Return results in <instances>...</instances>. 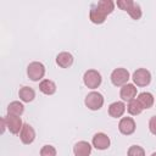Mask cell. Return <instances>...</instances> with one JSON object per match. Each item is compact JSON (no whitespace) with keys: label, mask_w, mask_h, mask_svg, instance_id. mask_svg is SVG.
Masks as SVG:
<instances>
[{"label":"cell","mask_w":156,"mask_h":156,"mask_svg":"<svg viewBox=\"0 0 156 156\" xmlns=\"http://www.w3.org/2000/svg\"><path fill=\"white\" fill-rule=\"evenodd\" d=\"M136 93H138L136 87H135L134 84L127 83V84H124V85L121 88V90H119V96H121V99H122L123 101L129 102V101L136 99Z\"/></svg>","instance_id":"cell-8"},{"label":"cell","mask_w":156,"mask_h":156,"mask_svg":"<svg viewBox=\"0 0 156 156\" xmlns=\"http://www.w3.org/2000/svg\"><path fill=\"white\" fill-rule=\"evenodd\" d=\"M126 105L123 101H115L108 106V115L112 118H119L126 112Z\"/></svg>","instance_id":"cell-12"},{"label":"cell","mask_w":156,"mask_h":156,"mask_svg":"<svg viewBox=\"0 0 156 156\" xmlns=\"http://www.w3.org/2000/svg\"><path fill=\"white\" fill-rule=\"evenodd\" d=\"M133 4H134L133 0H117V2H116V5H117L121 10L127 11V12H128V10L132 7Z\"/></svg>","instance_id":"cell-24"},{"label":"cell","mask_w":156,"mask_h":156,"mask_svg":"<svg viewBox=\"0 0 156 156\" xmlns=\"http://www.w3.org/2000/svg\"><path fill=\"white\" fill-rule=\"evenodd\" d=\"M27 76L33 82H39L45 76V66L41 62L33 61L27 67Z\"/></svg>","instance_id":"cell-2"},{"label":"cell","mask_w":156,"mask_h":156,"mask_svg":"<svg viewBox=\"0 0 156 156\" xmlns=\"http://www.w3.org/2000/svg\"><path fill=\"white\" fill-rule=\"evenodd\" d=\"M151 156H156V152H154V154H152V155H151Z\"/></svg>","instance_id":"cell-27"},{"label":"cell","mask_w":156,"mask_h":156,"mask_svg":"<svg viewBox=\"0 0 156 156\" xmlns=\"http://www.w3.org/2000/svg\"><path fill=\"white\" fill-rule=\"evenodd\" d=\"M20 139L26 145H29L35 140V130L33 129V127L30 124H28V123L23 124L21 133H20Z\"/></svg>","instance_id":"cell-9"},{"label":"cell","mask_w":156,"mask_h":156,"mask_svg":"<svg viewBox=\"0 0 156 156\" xmlns=\"http://www.w3.org/2000/svg\"><path fill=\"white\" fill-rule=\"evenodd\" d=\"M101 82H102V77H101L100 72H98L96 69H88L83 74V83L89 89L99 88Z\"/></svg>","instance_id":"cell-1"},{"label":"cell","mask_w":156,"mask_h":156,"mask_svg":"<svg viewBox=\"0 0 156 156\" xmlns=\"http://www.w3.org/2000/svg\"><path fill=\"white\" fill-rule=\"evenodd\" d=\"M149 130L151 132V134L156 135V116H152L149 121Z\"/></svg>","instance_id":"cell-25"},{"label":"cell","mask_w":156,"mask_h":156,"mask_svg":"<svg viewBox=\"0 0 156 156\" xmlns=\"http://www.w3.org/2000/svg\"><path fill=\"white\" fill-rule=\"evenodd\" d=\"M128 13H129V16H130L133 20L138 21V20H140V17H141V15H143L141 7H140L136 2H134V4L132 5V7L128 10Z\"/></svg>","instance_id":"cell-21"},{"label":"cell","mask_w":156,"mask_h":156,"mask_svg":"<svg viewBox=\"0 0 156 156\" xmlns=\"http://www.w3.org/2000/svg\"><path fill=\"white\" fill-rule=\"evenodd\" d=\"M73 56L72 54L67 52V51H62L60 54H57L56 56V63L61 67V68H68L73 65Z\"/></svg>","instance_id":"cell-14"},{"label":"cell","mask_w":156,"mask_h":156,"mask_svg":"<svg viewBox=\"0 0 156 156\" xmlns=\"http://www.w3.org/2000/svg\"><path fill=\"white\" fill-rule=\"evenodd\" d=\"M127 111H128V113L132 115V116H138V115H140V113L143 112V107L140 106V104L138 102V100L134 99V100H132V101L128 102V105H127Z\"/></svg>","instance_id":"cell-20"},{"label":"cell","mask_w":156,"mask_h":156,"mask_svg":"<svg viewBox=\"0 0 156 156\" xmlns=\"http://www.w3.org/2000/svg\"><path fill=\"white\" fill-rule=\"evenodd\" d=\"M91 144L95 149L98 150H106L110 147V138L105 134V133H96L94 136H93V140H91Z\"/></svg>","instance_id":"cell-10"},{"label":"cell","mask_w":156,"mask_h":156,"mask_svg":"<svg viewBox=\"0 0 156 156\" xmlns=\"http://www.w3.org/2000/svg\"><path fill=\"white\" fill-rule=\"evenodd\" d=\"M5 122H6V127L10 130V133L11 134H15V135L21 133V129H22V127L24 124V123H22L21 117L12 116V115H7L5 117Z\"/></svg>","instance_id":"cell-6"},{"label":"cell","mask_w":156,"mask_h":156,"mask_svg":"<svg viewBox=\"0 0 156 156\" xmlns=\"http://www.w3.org/2000/svg\"><path fill=\"white\" fill-rule=\"evenodd\" d=\"M56 149L52 145H44L40 149V156H56Z\"/></svg>","instance_id":"cell-23"},{"label":"cell","mask_w":156,"mask_h":156,"mask_svg":"<svg viewBox=\"0 0 156 156\" xmlns=\"http://www.w3.org/2000/svg\"><path fill=\"white\" fill-rule=\"evenodd\" d=\"M85 106L91 111H98L104 105V96L99 91H90L84 99Z\"/></svg>","instance_id":"cell-4"},{"label":"cell","mask_w":156,"mask_h":156,"mask_svg":"<svg viewBox=\"0 0 156 156\" xmlns=\"http://www.w3.org/2000/svg\"><path fill=\"white\" fill-rule=\"evenodd\" d=\"M5 128H7V127H6L5 117H2V118H1V133H4V132H5Z\"/></svg>","instance_id":"cell-26"},{"label":"cell","mask_w":156,"mask_h":156,"mask_svg":"<svg viewBox=\"0 0 156 156\" xmlns=\"http://www.w3.org/2000/svg\"><path fill=\"white\" fill-rule=\"evenodd\" d=\"M130 76H129V72L123 68V67H118V68H115L110 76V79H111V83L115 85V87H123L124 84L128 83Z\"/></svg>","instance_id":"cell-3"},{"label":"cell","mask_w":156,"mask_h":156,"mask_svg":"<svg viewBox=\"0 0 156 156\" xmlns=\"http://www.w3.org/2000/svg\"><path fill=\"white\" fill-rule=\"evenodd\" d=\"M136 100H138V102L140 104V106L143 107V110L151 108L152 105H154V101H155L154 95H152L151 93H149V91H143V93L138 94Z\"/></svg>","instance_id":"cell-13"},{"label":"cell","mask_w":156,"mask_h":156,"mask_svg":"<svg viewBox=\"0 0 156 156\" xmlns=\"http://www.w3.org/2000/svg\"><path fill=\"white\" fill-rule=\"evenodd\" d=\"M96 6H98V7L101 10V12L105 13L106 16H108L110 13H112L113 10H115V2H113L112 0H100V1L96 4Z\"/></svg>","instance_id":"cell-19"},{"label":"cell","mask_w":156,"mask_h":156,"mask_svg":"<svg viewBox=\"0 0 156 156\" xmlns=\"http://www.w3.org/2000/svg\"><path fill=\"white\" fill-rule=\"evenodd\" d=\"M73 154H74V156H89L91 154V145L88 141L80 140L74 144Z\"/></svg>","instance_id":"cell-11"},{"label":"cell","mask_w":156,"mask_h":156,"mask_svg":"<svg viewBox=\"0 0 156 156\" xmlns=\"http://www.w3.org/2000/svg\"><path fill=\"white\" fill-rule=\"evenodd\" d=\"M132 79L136 87H146L151 82V73L146 68H138L134 71Z\"/></svg>","instance_id":"cell-5"},{"label":"cell","mask_w":156,"mask_h":156,"mask_svg":"<svg viewBox=\"0 0 156 156\" xmlns=\"http://www.w3.org/2000/svg\"><path fill=\"white\" fill-rule=\"evenodd\" d=\"M128 156H145V150L139 145H132L127 152Z\"/></svg>","instance_id":"cell-22"},{"label":"cell","mask_w":156,"mask_h":156,"mask_svg":"<svg viewBox=\"0 0 156 156\" xmlns=\"http://www.w3.org/2000/svg\"><path fill=\"white\" fill-rule=\"evenodd\" d=\"M106 17H107V16L101 12V10L96 6V4L91 6L90 12H89V18H90V21H91L93 23H95V24H102V23L105 22Z\"/></svg>","instance_id":"cell-15"},{"label":"cell","mask_w":156,"mask_h":156,"mask_svg":"<svg viewBox=\"0 0 156 156\" xmlns=\"http://www.w3.org/2000/svg\"><path fill=\"white\" fill-rule=\"evenodd\" d=\"M39 90L45 95H52L56 93V84L50 79H43L39 83Z\"/></svg>","instance_id":"cell-16"},{"label":"cell","mask_w":156,"mask_h":156,"mask_svg":"<svg viewBox=\"0 0 156 156\" xmlns=\"http://www.w3.org/2000/svg\"><path fill=\"white\" fill-rule=\"evenodd\" d=\"M18 96L23 102H30L35 98V91L30 87H22L18 90Z\"/></svg>","instance_id":"cell-17"},{"label":"cell","mask_w":156,"mask_h":156,"mask_svg":"<svg viewBox=\"0 0 156 156\" xmlns=\"http://www.w3.org/2000/svg\"><path fill=\"white\" fill-rule=\"evenodd\" d=\"M24 112V106L22 102L20 101H12L7 106V115H12V116H18L21 117L22 113Z\"/></svg>","instance_id":"cell-18"},{"label":"cell","mask_w":156,"mask_h":156,"mask_svg":"<svg viewBox=\"0 0 156 156\" xmlns=\"http://www.w3.org/2000/svg\"><path fill=\"white\" fill-rule=\"evenodd\" d=\"M136 124L132 117H122L118 123V130L123 135H132L135 132Z\"/></svg>","instance_id":"cell-7"}]
</instances>
